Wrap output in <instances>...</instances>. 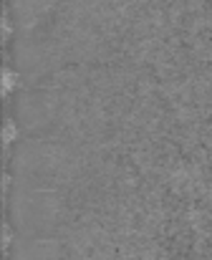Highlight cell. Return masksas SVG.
<instances>
[{"label":"cell","mask_w":212,"mask_h":260,"mask_svg":"<svg viewBox=\"0 0 212 260\" xmlns=\"http://www.w3.org/2000/svg\"><path fill=\"white\" fill-rule=\"evenodd\" d=\"M5 126H8V129L3 132V139H5V142H10V139L15 137V124H13V121L8 119V124H5Z\"/></svg>","instance_id":"7a4b0ae2"},{"label":"cell","mask_w":212,"mask_h":260,"mask_svg":"<svg viewBox=\"0 0 212 260\" xmlns=\"http://www.w3.org/2000/svg\"><path fill=\"white\" fill-rule=\"evenodd\" d=\"M13 84H15V74H13L10 69H5V71H3V88H5V91H10Z\"/></svg>","instance_id":"6da1fadb"}]
</instances>
